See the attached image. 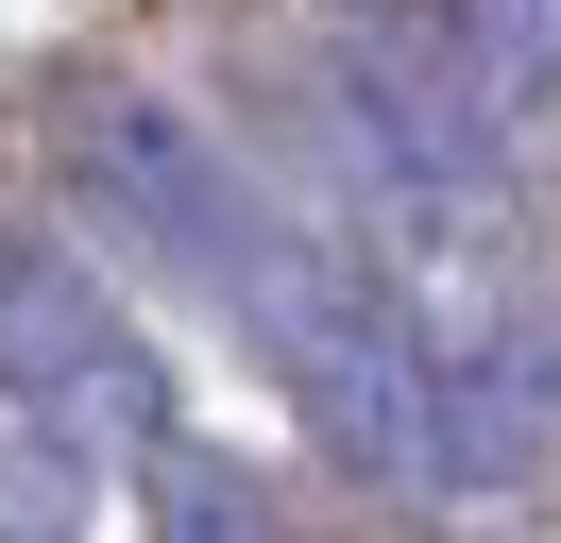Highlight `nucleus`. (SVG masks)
<instances>
[{"label": "nucleus", "instance_id": "obj_1", "mask_svg": "<svg viewBox=\"0 0 561 543\" xmlns=\"http://www.w3.org/2000/svg\"><path fill=\"white\" fill-rule=\"evenodd\" d=\"M255 323V357L289 373V407H307V441L341 475H375V493H443V441H425V323L409 289H391L375 255H341V238H289L221 289Z\"/></svg>", "mask_w": 561, "mask_h": 543}, {"label": "nucleus", "instance_id": "obj_2", "mask_svg": "<svg viewBox=\"0 0 561 543\" xmlns=\"http://www.w3.org/2000/svg\"><path fill=\"white\" fill-rule=\"evenodd\" d=\"M51 153H69L85 221H103L119 255L187 272V289H239V272L273 255V204L239 187V153H221L171 85H69V102H51Z\"/></svg>", "mask_w": 561, "mask_h": 543}, {"label": "nucleus", "instance_id": "obj_3", "mask_svg": "<svg viewBox=\"0 0 561 543\" xmlns=\"http://www.w3.org/2000/svg\"><path fill=\"white\" fill-rule=\"evenodd\" d=\"M0 407L51 425V441H85V459L171 441V357L137 339L119 272L85 255L69 221H18V238H0Z\"/></svg>", "mask_w": 561, "mask_h": 543}, {"label": "nucleus", "instance_id": "obj_4", "mask_svg": "<svg viewBox=\"0 0 561 543\" xmlns=\"http://www.w3.org/2000/svg\"><path fill=\"white\" fill-rule=\"evenodd\" d=\"M425 441H443V493H545L561 475V339H527V323L425 339Z\"/></svg>", "mask_w": 561, "mask_h": 543}, {"label": "nucleus", "instance_id": "obj_5", "mask_svg": "<svg viewBox=\"0 0 561 543\" xmlns=\"http://www.w3.org/2000/svg\"><path fill=\"white\" fill-rule=\"evenodd\" d=\"M137 459H153V543H307L289 493L255 459H221V441H137Z\"/></svg>", "mask_w": 561, "mask_h": 543}, {"label": "nucleus", "instance_id": "obj_6", "mask_svg": "<svg viewBox=\"0 0 561 543\" xmlns=\"http://www.w3.org/2000/svg\"><path fill=\"white\" fill-rule=\"evenodd\" d=\"M85 509H103V459L0 407V543H85Z\"/></svg>", "mask_w": 561, "mask_h": 543}]
</instances>
